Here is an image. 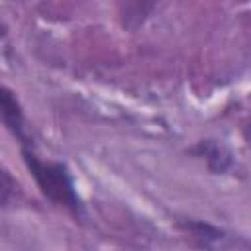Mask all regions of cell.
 <instances>
[{"instance_id": "6da1fadb", "label": "cell", "mask_w": 251, "mask_h": 251, "mask_svg": "<svg viewBox=\"0 0 251 251\" xmlns=\"http://www.w3.org/2000/svg\"><path fill=\"white\" fill-rule=\"evenodd\" d=\"M24 159H25V165L29 167L33 178L37 180L41 192L49 200H53L55 204L67 206L73 212H78L80 206H78L76 194L73 190V182H71V178L67 175V169L63 165H57V163H41L27 149H24Z\"/></svg>"}, {"instance_id": "7a4b0ae2", "label": "cell", "mask_w": 251, "mask_h": 251, "mask_svg": "<svg viewBox=\"0 0 251 251\" xmlns=\"http://www.w3.org/2000/svg\"><path fill=\"white\" fill-rule=\"evenodd\" d=\"M0 108H2V120L6 124V127L22 137V112H20V106L16 102V98L12 96V92L8 88H2V94H0Z\"/></svg>"}, {"instance_id": "3957f363", "label": "cell", "mask_w": 251, "mask_h": 251, "mask_svg": "<svg viewBox=\"0 0 251 251\" xmlns=\"http://www.w3.org/2000/svg\"><path fill=\"white\" fill-rule=\"evenodd\" d=\"M198 151L206 157V163L208 167L214 171V173H222L227 169V165L231 163V155L229 151L222 145V143H216V141H204L200 143Z\"/></svg>"}, {"instance_id": "277c9868", "label": "cell", "mask_w": 251, "mask_h": 251, "mask_svg": "<svg viewBox=\"0 0 251 251\" xmlns=\"http://www.w3.org/2000/svg\"><path fill=\"white\" fill-rule=\"evenodd\" d=\"M194 239H198L200 243H214V241H220L222 239V231H218L216 227L208 226V224H200V222H188L182 226Z\"/></svg>"}, {"instance_id": "5b68a950", "label": "cell", "mask_w": 251, "mask_h": 251, "mask_svg": "<svg viewBox=\"0 0 251 251\" xmlns=\"http://www.w3.org/2000/svg\"><path fill=\"white\" fill-rule=\"evenodd\" d=\"M243 135H245V139H247V143L251 145V120L243 126Z\"/></svg>"}]
</instances>
